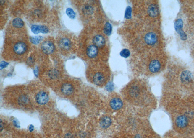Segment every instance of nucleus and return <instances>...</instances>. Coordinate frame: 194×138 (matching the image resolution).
<instances>
[{
  "label": "nucleus",
  "mask_w": 194,
  "mask_h": 138,
  "mask_svg": "<svg viewBox=\"0 0 194 138\" xmlns=\"http://www.w3.org/2000/svg\"><path fill=\"white\" fill-rule=\"evenodd\" d=\"M83 12L86 15L91 14L93 12V8L89 5H85L83 8Z\"/></svg>",
  "instance_id": "20"
},
{
  "label": "nucleus",
  "mask_w": 194,
  "mask_h": 138,
  "mask_svg": "<svg viewBox=\"0 0 194 138\" xmlns=\"http://www.w3.org/2000/svg\"><path fill=\"white\" fill-rule=\"evenodd\" d=\"M93 81L97 86H101L105 83V76L101 72H97L93 76Z\"/></svg>",
  "instance_id": "5"
},
{
  "label": "nucleus",
  "mask_w": 194,
  "mask_h": 138,
  "mask_svg": "<svg viewBox=\"0 0 194 138\" xmlns=\"http://www.w3.org/2000/svg\"><path fill=\"white\" fill-rule=\"evenodd\" d=\"M66 12L67 15L69 18H70V19H73L75 18V13L74 12L73 10L72 9V8H67L66 9Z\"/></svg>",
  "instance_id": "23"
},
{
  "label": "nucleus",
  "mask_w": 194,
  "mask_h": 138,
  "mask_svg": "<svg viewBox=\"0 0 194 138\" xmlns=\"http://www.w3.org/2000/svg\"><path fill=\"white\" fill-rule=\"evenodd\" d=\"M12 25L14 27L20 28L24 26V22L20 18H16L13 20Z\"/></svg>",
  "instance_id": "18"
},
{
  "label": "nucleus",
  "mask_w": 194,
  "mask_h": 138,
  "mask_svg": "<svg viewBox=\"0 0 194 138\" xmlns=\"http://www.w3.org/2000/svg\"><path fill=\"white\" fill-rule=\"evenodd\" d=\"M98 53V49L97 46L94 45H91L88 47L86 50L87 55L91 58L96 57Z\"/></svg>",
  "instance_id": "10"
},
{
  "label": "nucleus",
  "mask_w": 194,
  "mask_h": 138,
  "mask_svg": "<svg viewBox=\"0 0 194 138\" xmlns=\"http://www.w3.org/2000/svg\"><path fill=\"white\" fill-rule=\"evenodd\" d=\"M177 126L180 128H183L188 125V119L185 115H181L177 118Z\"/></svg>",
  "instance_id": "12"
},
{
  "label": "nucleus",
  "mask_w": 194,
  "mask_h": 138,
  "mask_svg": "<svg viewBox=\"0 0 194 138\" xmlns=\"http://www.w3.org/2000/svg\"><path fill=\"white\" fill-rule=\"evenodd\" d=\"M148 14L152 17H155L158 14V9L155 4H151L148 8Z\"/></svg>",
  "instance_id": "17"
},
{
  "label": "nucleus",
  "mask_w": 194,
  "mask_h": 138,
  "mask_svg": "<svg viewBox=\"0 0 194 138\" xmlns=\"http://www.w3.org/2000/svg\"><path fill=\"white\" fill-rule=\"evenodd\" d=\"M35 76H36V77H38V69L37 68H36V69L35 70Z\"/></svg>",
  "instance_id": "28"
},
{
  "label": "nucleus",
  "mask_w": 194,
  "mask_h": 138,
  "mask_svg": "<svg viewBox=\"0 0 194 138\" xmlns=\"http://www.w3.org/2000/svg\"><path fill=\"white\" fill-rule=\"evenodd\" d=\"M43 52L45 54H51L54 52L55 47L53 42L50 41H46L42 43L41 46Z\"/></svg>",
  "instance_id": "1"
},
{
  "label": "nucleus",
  "mask_w": 194,
  "mask_h": 138,
  "mask_svg": "<svg viewBox=\"0 0 194 138\" xmlns=\"http://www.w3.org/2000/svg\"><path fill=\"white\" fill-rule=\"evenodd\" d=\"M182 25H183V23H182V19H178L177 21L176 24L175 25L176 30L178 32V33H179V34H180L181 37L182 38L183 40H185L186 38V34L183 33V31L182 30Z\"/></svg>",
  "instance_id": "14"
},
{
  "label": "nucleus",
  "mask_w": 194,
  "mask_h": 138,
  "mask_svg": "<svg viewBox=\"0 0 194 138\" xmlns=\"http://www.w3.org/2000/svg\"><path fill=\"white\" fill-rule=\"evenodd\" d=\"M120 55L124 58H127L130 55V52L128 49H123L120 52Z\"/></svg>",
  "instance_id": "25"
},
{
  "label": "nucleus",
  "mask_w": 194,
  "mask_h": 138,
  "mask_svg": "<svg viewBox=\"0 0 194 138\" xmlns=\"http://www.w3.org/2000/svg\"><path fill=\"white\" fill-rule=\"evenodd\" d=\"M61 91L64 95L69 96L74 92V88L72 84L69 83H66L62 85L61 88Z\"/></svg>",
  "instance_id": "6"
},
{
  "label": "nucleus",
  "mask_w": 194,
  "mask_h": 138,
  "mask_svg": "<svg viewBox=\"0 0 194 138\" xmlns=\"http://www.w3.org/2000/svg\"><path fill=\"white\" fill-rule=\"evenodd\" d=\"M135 138H142V137L140 135H136L135 136Z\"/></svg>",
  "instance_id": "30"
},
{
  "label": "nucleus",
  "mask_w": 194,
  "mask_h": 138,
  "mask_svg": "<svg viewBox=\"0 0 194 138\" xmlns=\"http://www.w3.org/2000/svg\"><path fill=\"white\" fill-rule=\"evenodd\" d=\"M131 12H132V9H131V7H128V8L126 9V10L125 17L126 19H130V18H131Z\"/></svg>",
  "instance_id": "26"
},
{
  "label": "nucleus",
  "mask_w": 194,
  "mask_h": 138,
  "mask_svg": "<svg viewBox=\"0 0 194 138\" xmlns=\"http://www.w3.org/2000/svg\"><path fill=\"white\" fill-rule=\"evenodd\" d=\"M110 105L112 109L114 110H118L122 107V102L120 98H114L111 100Z\"/></svg>",
  "instance_id": "11"
},
{
  "label": "nucleus",
  "mask_w": 194,
  "mask_h": 138,
  "mask_svg": "<svg viewBox=\"0 0 194 138\" xmlns=\"http://www.w3.org/2000/svg\"><path fill=\"white\" fill-rule=\"evenodd\" d=\"M48 29L47 26L32 25L31 27V31L34 34H37L41 33L47 34L48 32Z\"/></svg>",
  "instance_id": "8"
},
{
  "label": "nucleus",
  "mask_w": 194,
  "mask_h": 138,
  "mask_svg": "<svg viewBox=\"0 0 194 138\" xmlns=\"http://www.w3.org/2000/svg\"><path fill=\"white\" fill-rule=\"evenodd\" d=\"M33 129H34V127H33V126H30V127H29V130H30V131H33Z\"/></svg>",
  "instance_id": "29"
},
{
  "label": "nucleus",
  "mask_w": 194,
  "mask_h": 138,
  "mask_svg": "<svg viewBox=\"0 0 194 138\" xmlns=\"http://www.w3.org/2000/svg\"><path fill=\"white\" fill-rule=\"evenodd\" d=\"M161 66V65L160 61L157 60H154L150 63L148 68L150 71L152 73H156L160 70Z\"/></svg>",
  "instance_id": "7"
},
{
  "label": "nucleus",
  "mask_w": 194,
  "mask_h": 138,
  "mask_svg": "<svg viewBox=\"0 0 194 138\" xmlns=\"http://www.w3.org/2000/svg\"><path fill=\"white\" fill-rule=\"evenodd\" d=\"M8 65V64L7 63L4 62V61H2L1 63V69H2L4 68H5L6 67H7V65Z\"/></svg>",
  "instance_id": "27"
},
{
  "label": "nucleus",
  "mask_w": 194,
  "mask_h": 138,
  "mask_svg": "<svg viewBox=\"0 0 194 138\" xmlns=\"http://www.w3.org/2000/svg\"><path fill=\"white\" fill-rule=\"evenodd\" d=\"M104 32L106 35H110L112 32V26L110 23H109V22L106 23L104 28Z\"/></svg>",
  "instance_id": "21"
},
{
  "label": "nucleus",
  "mask_w": 194,
  "mask_h": 138,
  "mask_svg": "<svg viewBox=\"0 0 194 138\" xmlns=\"http://www.w3.org/2000/svg\"><path fill=\"white\" fill-rule=\"evenodd\" d=\"M29 101V99L25 95L21 96L19 99V103L22 105L26 104L28 103Z\"/></svg>",
  "instance_id": "22"
},
{
  "label": "nucleus",
  "mask_w": 194,
  "mask_h": 138,
  "mask_svg": "<svg viewBox=\"0 0 194 138\" xmlns=\"http://www.w3.org/2000/svg\"><path fill=\"white\" fill-rule=\"evenodd\" d=\"M42 38L41 37H33L31 38V42L34 44H38L42 40Z\"/></svg>",
  "instance_id": "24"
},
{
  "label": "nucleus",
  "mask_w": 194,
  "mask_h": 138,
  "mask_svg": "<svg viewBox=\"0 0 194 138\" xmlns=\"http://www.w3.org/2000/svg\"><path fill=\"white\" fill-rule=\"evenodd\" d=\"M112 123V120L110 117L105 116L103 117L100 122V126L102 128L107 129L109 127Z\"/></svg>",
  "instance_id": "15"
},
{
  "label": "nucleus",
  "mask_w": 194,
  "mask_h": 138,
  "mask_svg": "<svg viewBox=\"0 0 194 138\" xmlns=\"http://www.w3.org/2000/svg\"><path fill=\"white\" fill-rule=\"evenodd\" d=\"M35 100L39 104L42 105L46 104L48 101V96L46 92L41 91L36 95Z\"/></svg>",
  "instance_id": "2"
},
{
  "label": "nucleus",
  "mask_w": 194,
  "mask_h": 138,
  "mask_svg": "<svg viewBox=\"0 0 194 138\" xmlns=\"http://www.w3.org/2000/svg\"><path fill=\"white\" fill-rule=\"evenodd\" d=\"M182 80L184 83H188L191 81L192 79V74L191 72L188 71L183 72L182 74Z\"/></svg>",
  "instance_id": "16"
},
{
  "label": "nucleus",
  "mask_w": 194,
  "mask_h": 138,
  "mask_svg": "<svg viewBox=\"0 0 194 138\" xmlns=\"http://www.w3.org/2000/svg\"><path fill=\"white\" fill-rule=\"evenodd\" d=\"M93 43L97 47H101L105 44V39L102 35H97L93 38Z\"/></svg>",
  "instance_id": "13"
},
{
  "label": "nucleus",
  "mask_w": 194,
  "mask_h": 138,
  "mask_svg": "<svg viewBox=\"0 0 194 138\" xmlns=\"http://www.w3.org/2000/svg\"><path fill=\"white\" fill-rule=\"evenodd\" d=\"M27 48V45L24 42H19L14 46V52L18 55H22L25 52Z\"/></svg>",
  "instance_id": "3"
},
{
  "label": "nucleus",
  "mask_w": 194,
  "mask_h": 138,
  "mask_svg": "<svg viewBox=\"0 0 194 138\" xmlns=\"http://www.w3.org/2000/svg\"><path fill=\"white\" fill-rule=\"evenodd\" d=\"M59 46L62 50L67 51L72 47V42L69 38L63 37L59 41Z\"/></svg>",
  "instance_id": "4"
},
{
  "label": "nucleus",
  "mask_w": 194,
  "mask_h": 138,
  "mask_svg": "<svg viewBox=\"0 0 194 138\" xmlns=\"http://www.w3.org/2000/svg\"><path fill=\"white\" fill-rule=\"evenodd\" d=\"M59 75L58 71L56 69H51L48 72V76L51 79H56Z\"/></svg>",
  "instance_id": "19"
},
{
  "label": "nucleus",
  "mask_w": 194,
  "mask_h": 138,
  "mask_svg": "<svg viewBox=\"0 0 194 138\" xmlns=\"http://www.w3.org/2000/svg\"><path fill=\"white\" fill-rule=\"evenodd\" d=\"M157 40V37L155 34L151 33L146 34L145 37V40L148 45H153L155 44Z\"/></svg>",
  "instance_id": "9"
}]
</instances>
